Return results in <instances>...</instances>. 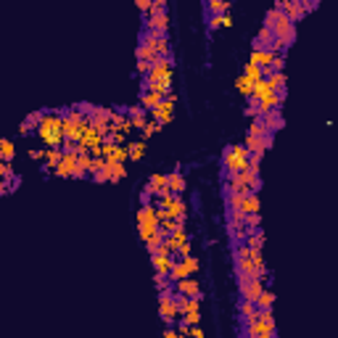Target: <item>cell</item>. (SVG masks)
I'll return each mask as SVG.
<instances>
[{
    "label": "cell",
    "instance_id": "3957f363",
    "mask_svg": "<svg viewBox=\"0 0 338 338\" xmlns=\"http://www.w3.org/2000/svg\"><path fill=\"white\" fill-rule=\"evenodd\" d=\"M159 227H161L159 206H153V204H140V209H137V233H140V238L148 240Z\"/></svg>",
    "mask_w": 338,
    "mask_h": 338
},
{
    "label": "cell",
    "instance_id": "7dc6e473",
    "mask_svg": "<svg viewBox=\"0 0 338 338\" xmlns=\"http://www.w3.org/2000/svg\"><path fill=\"white\" fill-rule=\"evenodd\" d=\"M93 180H95V182H109V172H106V166L101 169V172L93 175Z\"/></svg>",
    "mask_w": 338,
    "mask_h": 338
},
{
    "label": "cell",
    "instance_id": "52a82bcc",
    "mask_svg": "<svg viewBox=\"0 0 338 338\" xmlns=\"http://www.w3.org/2000/svg\"><path fill=\"white\" fill-rule=\"evenodd\" d=\"M246 325V333H249L251 338H272V335H278V328H275V322H262V320H249V322H243Z\"/></svg>",
    "mask_w": 338,
    "mask_h": 338
},
{
    "label": "cell",
    "instance_id": "d590c367",
    "mask_svg": "<svg viewBox=\"0 0 338 338\" xmlns=\"http://www.w3.org/2000/svg\"><path fill=\"white\" fill-rule=\"evenodd\" d=\"M135 6H137V11H140V16L148 19L151 11H153V0H135Z\"/></svg>",
    "mask_w": 338,
    "mask_h": 338
},
{
    "label": "cell",
    "instance_id": "f1b7e54d",
    "mask_svg": "<svg viewBox=\"0 0 338 338\" xmlns=\"http://www.w3.org/2000/svg\"><path fill=\"white\" fill-rule=\"evenodd\" d=\"M246 243L251 246V249H264V233H262V227H256L249 233V238H246Z\"/></svg>",
    "mask_w": 338,
    "mask_h": 338
},
{
    "label": "cell",
    "instance_id": "d6986e66",
    "mask_svg": "<svg viewBox=\"0 0 338 338\" xmlns=\"http://www.w3.org/2000/svg\"><path fill=\"white\" fill-rule=\"evenodd\" d=\"M256 301H249V299H240L238 301V315H240V322H249V320H254L256 317Z\"/></svg>",
    "mask_w": 338,
    "mask_h": 338
},
{
    "label": "cell",
    "instance_id": "9c48e42d",
    "mask_svg": "<svg viewBox=\"0 0 338 338\" xmlns=\"http://www.w3.org/2000/svg\"><path fill=\"white\" fill-rule=\"evenodd\" d=\"M272 140H275V135H249V132H246L243 146L249 148L251 153H267L272 148Z\"/></svg>",
    "mask_w": 338,
    "mask_h": 338
},
{
    "label": "cell",
    "instance_id": "5b68a950",
    "mask_svg": "<svg viewBox=\"0 0 338 338\" xmlns=\"http://www.w3.org/2000/svg\"><path fill=\"white\" fill-rule=\"evenodd\" d=\"M159 317H161L164 322H180V320H182V312H180L175 288L159 291Z\"/></svg>",
    "mask_w": 338,
    "mask_h": 338
},
{
    "label": "cell",
    "instance_id": "60d3db41",
    "mask_svg": "<svg viewBox=\"0 0 338 338\" xmlns=\"http://www.w3.org/2000/svg\"><path fill=\"white\" fill-rule=\"evenodd\" d=\"M103 166H106V159H103V156H93V166H90V177H93L95 172H101Z\"/></svg>",
    "mask_w": 338,
    "mask_h": 338
},
{
    "label": "cell",
    "instance_id": "ee69618b",
    "mask_svg": "<svg viewBox=\"0 0 338 338\" xmlns=\"http://www.w3.org/2000/svg\"><path fill=\"white\" fill-rule=\"evenodd\" d=\"M45 114H48V111H32V114H29L27 119L32 122V125H35V130H37V125H40V122L45 119Z\"/></svg>",
    "mask_w": 338,
    "mask_h": 338
},
{
    "label": "cell",
    "instance_id": "603a6c76",
    "mask_svg": "<svg viewBox=\"0 0 338 338\" xmlns=\"http://www.w3.org/2000/svg\"><path fill=\"white\" fill-rule=\"evenodd\" d=\"M220 27H233V16H230V13H211L209 32H214V29H220Z\"/></svg>",
    "mask_w": 338,
    "mask_h": 338
},
{
    "label": "cell",
    "instance_id": "b9f144b4",
    "mask_svg": "<svg viewBox=\"0 0 338 338\" xmlns=\"http://www.w3.org/2000/svg\"><path fill=\"white\" fill-rule=\"evenodd\" d=\"M151 66H153V61H137V66H135V71H137V74H140V77H143V74H148V71H151Z\"/></svg>",
    "mask_w": 338,
    "mask_h": 338
},
{
    "label": "cell",
    "instance_id": "7402d4cb",
    "mask_svg": "<svg viewBox=\"0 0 338 338\" xmlns=\"http://www.w3.org/2000/svg\"><path fill=\"white\" fill-rule=\"evenodd\" d=\"M146 148H148V143L143 140V137H140V140H130V143H127L130 161H140V159L146 156Z\"/></svg>",
    "mask_w": 338,
    "mask_h": 338
},
{
    "label": "cell",
    "instance_id": "484cf974",
    "mask_svg": "<svg viewBox=\"0 0 338 338\" xmlns=\"http://www.w3.org/2000/svg\"><path fill=\"white\" fill-rule=\"evenodd\" d=\"M164 238H166V233H164V230L159 227V230H156V233H153V235H151L148 240H143V246H146V251H148V254H153V251H156V249H159V246L164 243Z\"/></svg>",
    "mask_w": 338,
    "mask_h": 338
},
{
    "label": "cell",
    "instance_id": "ba28073f",
    "mask_svg": "<svg viewBox=\"0 0 338 338\" xmlns=\"http://www.w3.org/2000/svg\"><path fill=\"white\" fill-rule=\"evenodd\" d=\"M262 291H264V280H262V278H249V280H240V283H238L240 299L256 301L259 296H262Z\"/></svg>",
    "mask_w": 338,
    "mask_h": 338
},
{
    "label": "cell",
    "instance_id": "ab89813d",
    "mask_svg": "<svg viewBox=\"0 0 338 338\" xmlns=\"http://www.w3.org/2000/svg\"><path fill=\"white\" fill-rule=\"evenodd\" d=\"M182 262L188 264V270H190V275H196L198 272V267H201V262H198V259L193 256V254H188V256H182Z\"/></svg>",
    "mask_w": 338,
    "mask_h": 338
},
{
    "label": "cell",
    "instance_id": "e575fe53",
    "mask_svg": "<svg viewBox=\"0 0 338 338\" xmlns=\"http://www.w3.org/2000/svg\"><path fill=\"white\" fill-rule=\"evenodd\" d=\"M272 304H275V291L264 288V291H262V296L256 299V306H272Z\"/></svg>",
    "mask_w": 338,
    "mask_h": 338
},
{
    "label": "cell",
    "instance_id": "6da1fadb",
    "mask_svg": "<svg viewBox=\"0 0 338 338\" xmlns=\"http://www.w3.org/2000/svg\"><path fill=\"white\" fill-rule=\"evenodd\" d=\"M40 135V140L48 146V148H61L66 140V132H64V116H61V111H48L45 114V119L37 125L35 130Z\"/></svg>",
    "mask_w": 338,
    "mask_h": 338
},
{
    "label": "cell",
    "instance_id": "4dcf8cb0",
    "mask_svg": "<svg viewBox=\"0 0 338 338\" xmlns=\"http://www.w3.org/2000/svg\"><path fill=\"white\" fill-rule=\"evenodd\" d=\"M243 74H246V77H251V80L256 82V80H262V77H264V69L259 66V64H251V61H246V64H243Z\"/></svg>",
    "mask_w": 338,
    "mask_h": 338
},
{
    "label": "cell",
    "instance_id": "4316f807",
    "mask_svg": "<svg viewBox=\"0 0 338 338\" xmlns=\"http://www.w3.org/2000/svg\"><path fill=\"white\" fill-rule=\"evenodd\" d=\"M169 188H172V193H180L185 190V177H182L180 169H175V172H169Z\"/></svg>",
    "mask_w": 338,
    "mask_h": 338
},
{
    "label": "cell",
    "instance_id": "7a4b0ae2",
    "mask_svg": "<svg viewBox=\"0 0 338 338\" xmlns=\"http://www.w3.org/2000/svg\"><path fill=\"white\" fill-rule=\"evenodd\" d=\"M264 24L275 32V37H278L285 48H291V45L296 42V21H291V16L285 11L280 8H270L267 16H264Z\"/></svg>",
    "mask_w": 338,
    "mask_h": 338
},
{
    "label": "cell",
    "instance_id": "bcb514c9",
    "mask_svg": "<svg viewBox=\"0 0 338 338\" xmlns=\"http://www.w3.org/2000/svg\"><path fill=\"white\" fill-rule=\"evenodd\" d=\"M188 254H190V240H185V243H182L180 249L175 251V259H182V256H188Z\"/></svg>",
    "mask_w": 338,
    "mask_h": 338
},
{
    "label": "cell",
    "instance_id": "f907efd6",
    "mask_svg": "<svg viewBox=\"0 0 338 338\" xmlns=\"http://www.w3.org/2000/svg\"><path fill=\"white\" fill-rule=\"evenodd\" d=\"M175 335H180V330H169V328L164 330V338H175Z\"/></svg>",
    "mask_w": 338,
    "mask_h": 338
},
{
    "label": "cell",
    "instance_id": "1f68e13d",
    "mask_svg": "<svg viewBox=\"0 0 338 338\" xmlns=\"http://www.w3.org/2000/svg\"><path fill=\"white\" fill-rule=\"evenodd\" d=\"M161 130H164V125H161V122H156V119H151V122H148V125H146V127L140 130V137H143V140H148V137H151V135H156V132H161Z\"/></svg>",
    "mask_w": 338,
    "mask_h": 338
},
{
    "label": "cell",
    "instance_id": "f546056e",
    "mask_svg": "<svg viewBox=\"0 0 338 338\" xmlns=\"http://www.w3.org/2000/svg\"><path fill=\"white\" fill-rule=\"evenodd\" d=\"M243 211L246 214H254V211H259V193H246V198H243Z\"/></svg>",
    "mask_w": 338,
    "mask_h": 338
},
{
    "label": "cell",
    "instance_id": "d4e9b609",
    "mask_svg": "<svg viewBox=\"0 0 338 338\" xmlns=\"http://www.w3.org/2000/svg\"><path fill=\"white\" fill-rule=\"evenodd\" d=\"M188 275H190L188 264L182 262V259H175V264H172V272H169V280H172V283H177V280H182V278H188Z\"/></svg>",
    "mask_w": 338,
    "mask_h": 338
},
{
    "label": "cell",
    "instance_id": "c3c4849f",
    "mask_svg": "<svg viewBox=\"0 0 338 338\" xmlns=\"http://www.w3.org/2000/svg\"><path fill=\"white\" fill-rule=\"evenodd\" d=\"M190 335H193V338H204V330L198 328V325H190Z\"/></svg>",
    "mask_w": 338,
    "mask_h": 338
},
{
    "label": "cell",
    "instance_id": "836d02e7",
    "mask_svg": "<svg viewBox=\"0 0 338 338\" xmlns=\"http://www.w3.org/2000/svg\"><path fill=\"white\" fill-rule=\"evenodd\" d=\"M204 317H201V309H188L185 315H182V320L180 322H185V325H198Z\"/></svg>",
    "mask_w": 338,
    "mask_h": 338
},
{
    "label": "cell",
    "instance_id": "cb8c5ba5",
    "mask_svg": "<svg viewBox=\"0 0 338 338\" xmlns=\"http://www.w3.org/2000/svg\"><path fill=\"white\" fill-rule=\"evenodd\" d=\"M135 58H137V61H156V58H159V53L153 51L148 42H137V48H135Z\"/></svg>",
    "mask_w": 338,
    "mask_h": 338
},
{
    "label": "cell",
    "instance_id": "e0dca14e",
    "mask_svg": "<svg viewBox=\"0 0 338 338\" xmlns=\"http://www.w3.org/2000/svg\"><path fill=\"white\" fill-rule=\"evenodd\" d=\"M61 159H64V148H48L45 161H42V169H45V172H53V169L61 164Z\"/></svg>",
    "mask_w": 338,
    "mask_h": 338
},
{
    "label": "cell",
    "instance_id": "8992f818",
    "mask_svg": "<svg viewBox=\"0 0 338 338\" xmlns=\"http://www.w3.org/2000/svg\"><path fill=\"white\" fill-rule=\"evenodd\" d=\"M143 29L146 32H156V35H166L169 32V13L164 11H151V16L143 19Z\"/></svg>",
    "mask_w": 338,
    "mask_h": 338
},
{
    "label": "cell",
    "instance_id": "f35d334b",
    "mask_svg": "<svg viewBox=\"0 0 338 338\" xmlns=\"http://www.w3.org/2000/svg\"><path fill=\"white\" fill-rule=\"evenodd\" d=\"M267 69H272V71H283V69H285V56H283V53H275L272 66H267Z\"/></svg>",
    "mask_w": 338,
    "mask_h": 338
},
{
    "label": "cell",
    "instance_id": "f6af8a7d",
    "mask_svg": "<svg viewBox=\"0 0 338 338\" xmlns=\"http://www.w3.org/2000/svg\"><path fill=\"white\" fill-rule=\"evenodd\" d=\"M45 153H48V148H32V151H29V159H35V161H45Z\"/></svg>",
    "mask_w": 338,
    "mask_h": 338
},
{
    "label": "cell",
    "instance_id": "681fc988",
    "mask_svg": "<svg viewBox=\"0 0 338 338\" xmlns=\"http://www.w3.org/2000/svg\"><path fill=\"white\" fill-rule=\"evenodd\" d=\"M166 8V0H153V11H164Z\"/></svg>",
    "mask_w": 338,
    "mask_h": 338
},
{
    "label": "cell",
    "instance_id": "44dd1931",
    "mask_svg": "<svg viewBox=\"0 0 338 338\" xmlns=\"http://www.w3.org/2000/svg\"><path fill=\"white\" fill-rule=\"evenodd\" d=\"M272 58H275V53H272V51H256V48H251V56H249L251 64H259L262 69L272 66Z\"/></svg>",
    "mask_w": 338,
    "mask_h": 338
},
{
    "label": "cell",
    "instance_id": "2e32d148",
    "mask_svg": "<svg viewBox=\"0 0 338 338\" xmlns=\"http://www.w3.org/2000/svg\"><path fill=\"white\" fill-rule=\"evenodd\" d=\"M262 119H264V125H267L272 132H278V130H283V127H285V119H283V111H280V109L267 111Z\"/></svg>",
    "mask_w": 338,
    "mask_h": 338
},
{
    "label": "cell",
    "instance_id": "d6a6232c",
    "mask_svg": "<svg viewBox=\"0 0 338 338\" xmlns=\"http://www.w3.org/2000/svg\"><path fill=\"white\" fill-rule=\"evenodd\" d=\"M0 159H3V161H11L13 159V140H8V137L0 140Z\"/></svg>",
    "mask_w": 338,
    "mask_h": 338
},
{
    "label": "cell",
    "instance_id": "7bdbcfd3",
    "mask_svg": "<svg viewBox=\"0 0 338 338\" xmlns=\"http://www.w3.org/2000/svg\"><path fill=\"white\" fill-rule=\"evenodd\" d=\"M19 135H29V132H32L35 130V125H32V122H29V119H24V122H19Z\"/></svg>",
    "mask_w": 338,
    "mask_h": 338
},
{
    "label": "cell",
    "instance_id": "277c9868",
    "mask_svg": "<svg viewBox=\"0 0 338 338\" xmlns=\"http://www.w3.org/2000/svg\"><path fill=\"white\" fill-rule=\"evenodd\" d=\"M249 156H251V151L246 148L243 143L240 146H227L222 151V166H225V172H243V169H249Z\"/></svg>",
    "mask_w": 338,
    "mask_h": 338
},
{
    "label": "cell",
    "instance_id": "ac0fdd59",
    "mask_svg": "<svg viewBox=\"0 0 338 338\" xmlns=\"http://www.w3.org/2000/svg\"><path fill=\"white\" fill-rule=\"evenodd\" d=\"M106 172H109V182H119V180H125V175H127V164L106 161Z\"/></svg>",
    "mask_w": 338,
    "mask_h": 338
},
{
    "label": "cell",
    "instance_id": "83f0119b",
    "mask_svg": "<svg viewBox=\"0 0 338 338\" xmlns=\"http://www.w3.org/2000/svg\"><path fill=\"white\" fill-rule=\"evenodd\" d=\"M249 135H275V132L264 125V119H262V116H254V122L249 125Z\"/></svg>",
    "mask_w": 338,
    "mask_h": 338
},
{
    "label": "cell",
    "instance_id": "8fae6325",
    "mask_svg": "<svg viewBox=\"0 0 338 338\" xmlns=\"http://www.w3.org/2000/svg\"><path fill=\"white\" fill-rule=\"evenodd\" d=\"M127 116H130V122H132V130H143L146 125H148V109H146V106H140V103H137V106H127Z\"/></svg>",
    "mask_w": 338,
    "mask_h": 338
},
{
    "label": "cell",
    "instance_id": "ffe728a7",
    "mask_svg": "<svg viewBox=\"0 0 338 338\" xmlns=\"http://www.w3.org/2000/svg\"><path fill=\"white\" fill-rule=\"evenodd\" d=\"M235 93H240L243 98H251L254 95V80L251 77H246V74H240V77H235Z\"/></svg>",
    "mask_w": 338,
    "mask_h": 338
},
{
    "label": "cell",
    "instance_id": "9a60e30c",
    "mask_svg": "<svg viewBox=\"0 0 338 338\" xmlns=\"http://www.w3.org/2000/svg\"><path fill=\"white\" fill-rule=\"evenodd\" d=\"M164 101V93H159V90H140V106H146V109H156V106Z\"/></svg>",
    "mask_w": 338,
    "mask_h": 338
},
{
    "label": "cell",
    "instance_id": "7c38bea8",
    "mask_svg": "<svg viewBox=\"0 0 338 338\" xmlns=\"http://www.w3.org/2000/svg\"><path fill=\"white\" fill-rule=\"evenodd\" d=\"M175 291H177V294H185V296H204V294H201V283H198L193 275L177 280V283H175Z\"/></svg>",
    "mask_w": 338,
    "mask_h": 338
},
{
    "label": "cell",
    "instance_id": "74e56055",
    "mask_svg": "<svg viewBox=\"0 0 338 338\" xmlns=\"http://www.w3.org/2000/svg\"><path fill=\"white\" fill-rule=\"evenodd\" d=\"M11 177H16V175H13L11 161H3V159H0V180H11Z\"/></svg>",
    "mask_w": 338,
    "mask_h": 338
},
{
    "label": "cell",
    "instance_id": "5bb4252c",
    "mask_svg": "<svg viewBox=\"0 0 338 338\" xmlns=\"http://www.w3.org/2000/svg\"><path fill=\"white\" fill-rule=\"evenodd\" d=\"M264 77H267V82H270V87L275 90V93H283L285 85H288L285 71H272V69H264Z\"/></svg>",
    "mask_w": 338,
    "mask_h": 338
},
{
    "label": "cell",
    "instance_id": "8d00e7d4",
    "mask_svg": "<svg viewBox=\"0 0 338 338\" xmlns=\"http://www.w3.org/2000/svg\"><path fill=\"white\" fill-rule=\"evenodd\" d=\"M246 225H249V230L262 227V214H259V211H254V214H246Z\"/></svg>",
    "mask_w": 338,
    "mask_h": 338
},
{
    "label": "cell",
    "instance_id": "4fadbf2b",
    "mask_svg": "<svg viewBox=\"0 0 338 338\" xmlns=\"http://www.w3.org/2000/svg\"><path fill=\"white\" fill-rule=\"evenodd\" d=\"M148 185L153 188V193H156V196L172 193V188H169V175H164V172H153L148 177Z\"/></svg>",
    "mask_w": 338,
    "mask_h": 338
},
{
    "label": "cell",
    "instance_id": "30bf717a",
    "mask_svg": "<svg viewBox=\"0 0 338 338\" xmlns=\"http://www.w3.org/2000/svg\"><path fill=\"white\" fill-rule=\"evenodd\" d=\"M151 114V119H156V122H161V125L166 127V125H172V119H175V101H169V98H164L156 109H151L148 111Z\"/></svg>",
    "mask_w": 338,
    "mask_h": 338
}]
</instances>
